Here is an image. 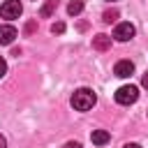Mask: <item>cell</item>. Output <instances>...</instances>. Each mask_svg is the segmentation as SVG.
Here are the masks:
<instances>
[{
	"instance_id": "obj_6",
	"label": "cell",
	"mask_w": 148,
	"mask_h": 148,
	"mask_svg": "<svg viewBox=\"0 0 148 148\" xmlns=\"http://www.w3.org/2000/svg\"><path fill=\"white\" fill-rule=\"evenodd\" d=\"M16 28L14 25H0V46H9L16 39Z\"/></svg>"
},
{
	"instance_id": "obj_9",
	"label": "cell",
	"mask_w": 148,
	"mask_h": 148,
	"mask_svg": "<svg viewBox=\"0 0 148 148\" xmlns=\"http://www.w3.org/2000/svg\"><path fill=\"white\" fill-rule=\"evenodd\" d=\"M56 9H58V0H46V2L42 5V9H39V16L46 18V16H51Z\"/></svg>"
},
{
	"instance_id": "obj_10",
	"label": "cell",
	"mask_w": 148,
	"mask_h": 148,
	"mask_svg": "<svg viewBox=\"0 0 148 148\" xmlns=\"http://www.w3.org/2000/svg\"><path fill=\"white\" fill-rule=\"evenodd\" d=\"M81 12H83V2H81V0H72V2L67 5V14H69V16H79Z\"/></svg>"
},
{
	"instance_id": "obj_12",
	"label": "cell",
	"mask_w": 148,
	"mask_h": 148,
	"mask_svg": "<svg viewBox=\"0 0 148 148\" xmlns=\"http://www.w3.org/2000/svg\"><path fill=\"white\" fill-rule=\"evenodd\" d=\"M51 32H53V35H62V32H65V23H53V25H51Z\"/></svg>"
},
{
	"instance_id": "obj_11",
	"label": "cell",
	"mask_w": 148,
	"mask_h": 148,
	"mask_svg": "<svg viewBox=\"0 0 148 148\" xmlns=\"http://www.w3.org/2000/svg\"><path fill=\"white\" fill-rule=\"evenodd\" d=\"M116 18H118V9H106V12H104V21H106V23H113Z\"/></svg>"
},
{
	"instance_id": "obj_18",
	"label": "cell",
	"mask_w": 148,
	"mask_h": 148,
	"mask_svg": "<svg viewBox=\"0 0 148 148\" xmlns=\"http://www.w3.org/2000/svg\"><path fill=\"white\" fill-rule=\"evenodd\" d=\"M0 148H7V141H5V136L0 134Z\"/></svg>"
},
{
	"instance_id": "obj_8",
	"label": "cell",
	"mask_w": 148,
	"mask_h": 148,
	"mask_svg": "<svg viewBox=\"0 0 148 148\" xmlns=\"http://www.w3.org/2000/svg\"><path fill=\"white\" fill-rule=\"evenodd\" d=\"M109 139H111V134L106 130H92V134H90V141L95 146H104V143H109Z\"/></svg>"
},
{
	"instance_id": "obj_16",
	"label": "cell",
	"mask_w": 148,
	"mask_h": 148,
	"mask_svg": "<svg viewBox=\"0 0 148 148\" xmlns=\"http://www.w3.org/2000/svg\"><path fill=\"white\" fill-rule=\"evenodd\" d=\"M141 86H143V88H148V72L143 74V79H141Z\"/></svg>"
},
{
	"instance_id": "obj_1",
	"label": "cell",
	"mask_w": 148,
	"mask_h": 148,
	"mask_svg": "<svg viewBox=\"0 0 148 148\" xmlns=\"http://www.w3.org/2000/svg\"><path fill=\"white\" fill-rule=\"evenodd\" d=\"M95 102H97V95H95L90 88H79V90H74V95H72V106H74L76 111H88V109L95 106Z\"/></svg>"
},
{
	"instance_id": "obj_4",
	"label": "cell",
	"mask_w": 148,
	"mask_h": 148,
	"mask_svg": "<svg viewBox=\"0 0 148 148\" xmlns=\"http://www.w3.org/2000/svg\"><path fill=\"white\" fill-rule=\"evenodd\" d=\"M134 32H136L134 25L125 21V23H118V25H116V30H113V39H118V42H130V39L134 37Z\"/></svg>"
},
{
	"instance_id": "obj_13",
	"label": "cell",
	"mask_w": 148,
	"mask_h": 148,
	"mask_svg": "<svg viewBox=\"0 0 148 148\" xmlns=\"http://www.w3.org/2000/svg\"><path fill=\"white\" fill-rule=\"evenodd\" d=\"M7 74V62H5V58H0V79Z\"/></svg>"
},
{
	"instance_id": "obj_14",
	"label": "cell",
	"mask_w": 148,
	"mask_h": 148,
	"mask_svg": "<svg viewBox=\"0 0 148 148\" xmlns=\"http://www.w3.org/2000/svg\"><path fill=\"white\" fill-rule=\"evenodd\" d=\"M62 148H81V143H79V141H67Z\"/></svg>"
},
{
	"instance_id": "obj_3",
	"label": "cell",
	"mask_w": 148,
	"mask_h": 148,
	"mask_svg": "<svg viewBox=\"0 0 148 148\" xmlns=\"http://www.w3.org/2000/svg\"><path fill=\"white\" fill-rule=\"evenodd\" d=\"M21 12H23V5L18 0H5L0 5V16L2 18H18Z\"/></svg>"
},
{
	"instance_id": "obj_7",
	"label": "cell",
	"mask_w": 148,
	"mask_h": 148,
	"mask_svg": "<svg viewBox=\"0 0 148 148\" xmlns=\"http://www.w3.org/2000/svg\"><path fill=\"white\" fill-rule=\"evenodd\" d=\"M92 49H95V51H109V49H111V37L104 35V32L95 35V37H92Z\"/></svg>"
},
{
	"instance_id": "obj_17",
	"label": "cell",
	"mask_w": 148,
	"mask_h": 148,
	"mask_svg": "<svg viewBox=\"0 0 148 148\" xmlns=\"http://www.w3.org/2000/svg\"><path fill=\"white\" fill-rule=\"evenodd\" d=\"M123 148H141V146H139V143H125Z\"/></svg>"
},
{
	"instance_id": "obj_2",
	"label": "cell",
	"mask_w": 148,
	"mask_h": 148,
	"mask_svg": "<svg viewBox=\"0 0 148 148\" xmlns=\"http://www.w3.org/2000/svg\"><path fill=\"white\" fill-rule=\"evenodd\" d=\"M116 102L118 104H123V106H130V104H134L136 99H139V88L136 86H120L118 90H116Z\"/></svg>"
},
{
	"instance_id": "obj_5",
	"label": "cell",
	"mask_w": 148,
	"mask_h": 148,
	"mask_svg": "<svg viewBox=\"0 0 148 148\" xmlns=\"http://www.w3.org/2000/svg\"><path fill=\"white\" fill-rule=\"evenodd\" d=\"M113 74L120 76V79H130L134 74V62L132 60H118L116 67H113Z\"/></svg>"
},
{
	"instance_id": "obj_15",
	"label": "cell",
	"mask_w": 148,
	"mask_h": 148,
	"mask_svg": "<svg viewBox=\"0 0 148 148\" xmlns=\"http://www.w3.org/2000/svg\"><path fill=\"white\" fill-rule=\"evenodd\" d=\"M35 28H37V23H35V21H30V23H28V25H25V32H28V35H30V32H32V30H35Z\"/></svg>"
}]
</instances>
